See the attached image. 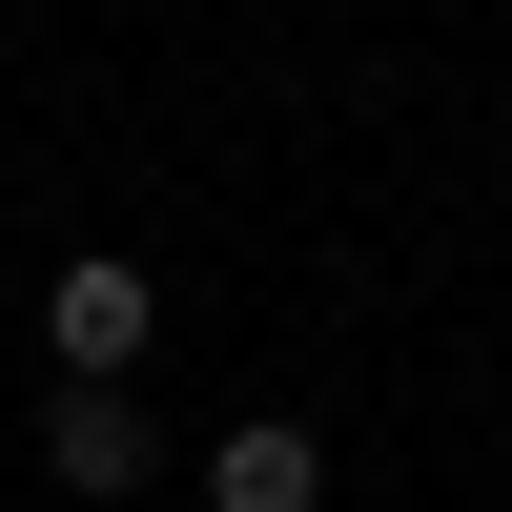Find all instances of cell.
Here are the masks:
<instances>
[{
	"label": "cell",
	"instance_id": "obj_1",
	"mask_svg": "<svg viewBox=\"0 0 512 512\" xmlns=\"http://www.w3.org/2000/svg\"><path fill=\"white\" fill-rule=\"evenodd\" d=\"M41 349H62L82 390H144V349H164V267H144V246H62V267H41Z\"/></svg>",
	"mask_w": 512,
	"mask_h": 512
},
{
	"label": "cell",
	"instance_id": "obj_2",
	"mask_svg": "<svg viewBox=\"0 0 512 512\" xmlns=\"http://www.w3.org/2000/svg\"><path fill=\"white\" fill-rule=\"evenodd\" d=\"M41 472H62L82 512H123V492H164V431H144V390H41Z\"/></svg>",
	"mask_w": 512,
	"mask_h": 512
},
{
	"label": "cell",
	"instance_id": "obj_3",
	"mask_svg": "<svg viewBox=\"0 0 512 512\" xmlns=\"http://www.w3.org/2000/svg\"><path fill=\"white\" fill-rule=\"evenodd\" d=\"M205 512H328V431L308 410H246V431L205 451Z\"/></svg>",
	"mask_w": 512,
	"mask_h": 512
}]
</instances>
